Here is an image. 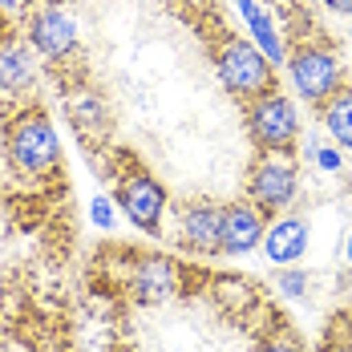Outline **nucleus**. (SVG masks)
<instances>
[{"label": "nucleus", "mask_w": 352, "mask_h": 352, "mask_svg": "<svg viewBox=\"0 0 352 352\" xmlns=\"http://www.w3.org/2000/svg\"><path fill=\"white\" fill-rule=\"evenodd\" d=\"M8 158L29 175H41L57 162V134L45 113H25L8 126Z\"/></svg>", "instance_id": "1"}, {"label": "nucleus", "mask_w": 352, "mask_h": 352, "mask_svg": "<svg viewBox=\"0 0 352 352\" xmlns=\"http://www.w3.org/2000/svg\"><path fill=\"white\" fill-rule=\"evenodd\" d=\"M219 77H223V85H227L231 94L251 98V94L267 89L272 65H267V57H263L251 41H227L223 53H219Z\"/></svg>", "instance_id": "2"}, {"label": "nucleus", "mask_w": 352, "mask_h": 352, "mask_svg": "<svg viewBox=\"0 0 352 352\" xmlns=\"http://www.w3.org/2000/svg\"><path fill=\"white\" fill-rule=\"evenodd\" d=\"M118 203H122V211L130 214V223L142 227V231H158V223H162V207H166V190L158 186V178L150 175H130L122 182V190H118Z\"/></svg>", "instance_id": "3"}, {"label": "nucleus", "mask_w": 352, "mask_h": 352, "mask_svg": "<svg viewBox=\"0 0 352 352\" xmlns=\"http://www.w3.org/2000/svg\"><path fill=\"white\" fill-rule=\"evenodd\" d=\"M251 134L267 150H283L296 138V109H292V102L280 98V94H267L259 106L251 109Z\"/></svg>", "instance_id": "4"}, {"label": "nucleus", "mask_w": 352, "mask_h": 352, "mask_svg": "<svg viewBox=\"0 0 352 352\" xmlns=\"http://www.w3.org/2000/svg\"><path fill=\"white\" fill-rule=\"evenodd\" d=\"M251 195L259 207H287L296 199V170L283 154H267L255 175H251Z\"/></svg>", "instance_id": "5"}, {"label": "nucleus", "mask_w": 352, "mask_h": 352, "mask_svg": "<svg viewBox=\"0 0 352 352\" xmlns=\"http://www.w3.org/2000/svg\"><path fill=\"white\" fill-rule=\"evenodd\" d=\"M130 292L138 296L142 304H166L178 292V272L170 259H158V255H142L130 272Z\"/></svg>", "instance_id": "6"}, {"label": "nucleus", "mask_w": 352, "mask_h": 352, "mask_svg": "<svg viewBox=\"0 0 352 352\" xmlns=\"http://www.w3.org/2000/svg\"><path fill=\"white\" fill-rule=\"evenodd\" d=\"M292 81L300 89V98L308 102H320V98H332L336 89V61L320 49H308V53H296L292 61Z\"/></svg>", "instance_id": "7"}, {"label": "nucleus", "mask_w": 352, "mask_h": 352, "mask_svg": "<svg viewBox=\"0 0 352 352\" xmlns=\"http://www.w3.org/2000/svg\"><path fill=\"white\" fill-rule=\"evenodd\" d=\"M182 243H190L195 251H219L223 247V211L211 203L186 207L182 211Z\"/></svg>", "instance_id": "8"}, {"label": "nucleus", "mask_w": 352, "mask_h": 352, "mask_svg": "<svg viewBox=\"0 0 352 352\" xmlns=\"http://www.w3.org/2000/svg\"><path fill=\"white\" fill-rule=\"evenodd\" d=\"M259 239H263V219H259L255 207L235 203V207L223 211V251L243 255V251H251Z\"/></svg>", "instance_id": "9"}, {"label": "nucleus", "mask_w": 352, "mask_h": 352, "mask_svg": "<svg viewBox=\"0 0 352 352\" xmlns=\"http://www.w3.org/2000/svg\"><path fill=\"white\" fill-rule=\"evenodd\" d=\"M73 41H77V29H73V21L61 12V8H45L41 16L33 21V45L45 53V57H65L73 49Z\"/></svg>", "instance_id": "10"}, {"label": "nucleus", "mask_w": 352, "mask_h": 352, "mask_svg": "<svg viewBox=\"0 0 352 352\" xmlns=\"http://www.w3.org/2000/svg\"><path fill=\"white\" fill-rule=\"evenodd\" d=\"M267 259L272 263H296L300 255H304V247H308V227L300 223V219H280L272 231H267Z\"/></svg>", "instance_id": "11"}, {"label": "nucleus", "mask_w": 352, "mask_h": 352, "mask_svg": "<svg viewBox=\"0 0 352 352\" xmlns=\"http://www.w3.org/2000/svg\"><path fill=\"white\" fill-rule=\"evenodd\" d=\"M29 81H33V65H29V53H25V49H16V45L0 49V89L16 94V89H25Z\"/></svg>", "instance_id": "12"}, {"label": "nucleus", "mask_w": 352, "mask_h": 352, "mask_svg": "<svg viewBox=\"0 0 352 352\" xmlns=\"http://www.w3.org/2000/svg\"><path fill=\"white\" fill-rule=\"evenodd\" d=\"M324 126H328V134L340 142V146H352V89L328 98V106H324Z\"/></svg>", "instance_id": "13"}, {"label": "nucleus", "mask_w": 352, "mask_h": 352, "mask_svg": "<svg viewBox=\"0 0 352 352\" xmlns=\"http://www.w3.org/2000/svg\"><path fill=\"white\" fill-rule=\"evenodd\" d=\"M239 8H243L247 25H251V33H255V41L263 45V53L272 57V61H280V41H276V33H272V25H267V16H263V8L255 4V0H239Z\"/></svg>", "instance_id": "14"}, {"label": "nucleus", "mask_w": 352, "mask_h": 352, "mask_svg": "<svg viewBox=\"0 0 352 352\" xmlns=\"http://www.w3.org/2000/svg\"><path fill=\"white\" fill-rule=\"evenodd\" d=\"M69 113H73V126L81 130V134H89V130H102L106 122H102V109H98V102L89 98V94H77L69 102Z\"/></svg>", "instance_id": "15"}, {"label": "nucleus", "mask_w": 352, "mask_h": 352, "mask_svg": "<svg viewBox=\"0 0 352 352\" xmlns=\"http://www.w3.org/2000/svg\"><path fill=\"white\" fill-rule=\"evenodd\" d=\"M324 352H352V304L344 308V312H336V316H332V328H328Z\"/></svg>", "instance_id": "16"}, {"label": "nucleus", "mask_w": 352, "mask_h": 352, "mask_svg": "<svg viewBox=\"0 0 352 352\" xmlns=\"http://www.w3.org/2000/svg\"><path fill=\"white\" fill-rule=\"evenodd\" d=\"M304 287H308V276H300V272H287L280 280V292H287V296H304Z\"/></svg>", "instance_id": "17"}, {"label": "nucleus", "mask_w": 352, "mask_h": 352, "mask_svg": "<svg viewBox=\"0 0 352 352\" xmlns=\"http://www.w3.org/2000/svg\"><path fill=\"white\" fill-rule=\"evenodd\" d=\"M94 223H98V227H113V211H109V203L102 195L94 199Z\"/></svg>", "instance_id": "18"}, {"label": "nucleus", "mask_w": 352, "mask_h": 352, "mask_svg": "<svg viewBox=\"0 0 352 352\" xmlns=\"http://www.w3.org/2000/svg\"><path fill=\"white\" fill-rule=\"evenodd\" d=\"M320 166H324V170H340V158H336V150H320Z\"/></svg>", "instance_id": "19"}, {"label": "nucleus", "mask_w": 352, "mask_h": 352, "mask_svg": "<svg viewBox=\"0 0 352 352\" xmlns=\"http://www.w3.org/2000/svg\"><path fill=\"white\" fill-rule=\"evenodd\" d=\"M328 8H336V12H352V0H324Z\"/></svg>", "instance_id": "20"}, {"label": "nucleus", "mask_w": 352, "mask_h": 352, "mask_svg": "<svg viewBox=\"0 0 352 352\" xmlns=\"http://www.w3.org/2000/svg\"><path fill=\"white\" fill-rule=\"evenodd\" d=\"M344 255H349V263H352V231H349V247H344Z\"/></svg>", "instance_id": "21"}, {"label": "nucleus", "mask_w": 352, "mask_h": 352, "mask_svg": "<svg viewBox=\"0 0 352 352\" xmlns=\"http://www.w3.org/2000/svg\"><path fill=\"white\" fill-rule=\"evenodd\" d=\"M0 4H16V0H0Z\"/></svg>", "instance_id": "22"}]
</instances>
